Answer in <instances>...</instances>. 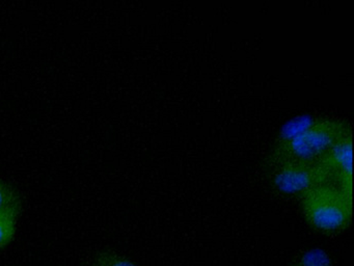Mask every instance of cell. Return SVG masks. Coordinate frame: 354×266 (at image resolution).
<instances>
[{
  "mask_svg": "<svg viewBox=\"0 0 354 266\" xmlns=\"http://www.w3.org/2000/svg\"><path fill=\"white\" fill-rule=\"evenodd\" d=\"M21 197L14 187L0 179V213L19 215Z\"/></svg>",
  "mask_w": 354,
  "mask_h": 266,
  "instance_id": "cell-3",
  "label": "cell"
},
{
  "mask_svg": "<svg viewBox=\"0 0 354 266\" xmlns=\"http://www.w3.org/2000/svg\"><path fill=\"white\" fill-rule=\"evenodd\" d=\"M91 266H138L127 258L122 257L111 251H101L92 259Z\"/></svg>",
  "mask_w": 354,
  "mask_h": 266,
  "instance_id": "cell-6",
  "label": "cell"
},
{
  "mask_svg": "<svg viewBox=\"0 0 354 266\" xmlns=\"http://www.w3.org/2000/svg\"><path fill=\"white\" fill-rule=\"evenodd\" d=\"M351 141V130L339 121L308 125L277 148L275 183L301 197L325 185L352 190Z\"/></svg>",
  "mask_w": 354,
  "mask_h": 266,
  "instance_id": "cell-1",
  "label": "cell"
},
{
  "mask_svg": "<svg viewBox=\"0 0 354 266\" xmlns=\"http://www.w3.org/2000/svg\"><path fill=\"white\" fill-rule=\"evenodd\" d=\"M302 208L308 222L324 233L341 232L352 218V190L335 186H319L302 195Z\"/></svg>",
  "mask_w": 354,
  "mask_h": 266,
  "instance_id": "cell-2",
  "label": "cell"
},
{
  "mask_svg": "<svg viewBox=\"0 0 354 266\" xmlns=\"http://www.w3.org/2000/svg\"><path fill=\"white\" fill-rule=\"evenodd\" d=\"M293 266H333V262L322 249H313L297 258Z\"/></svg>",
  "mask_w": 354,
  "mask_h": 266,
  "instance_id": "cell-4",
  "label": "cell"
},
{
  "mask_svg": "<svg viewBox=\"0 0 354 266\" xmlns=\"http://www.w3.org/2000/svg\"><path fill=\"white\" fill-rule=\"evenodd\" d=\"M18 216L0 213V249L7 247L13 240Z\"/></svg>",
  "mask_w": 354,
  "mask_h": 266,
  "instance_id": "cell-5",
  "label": "cell"
}]
</instances>
